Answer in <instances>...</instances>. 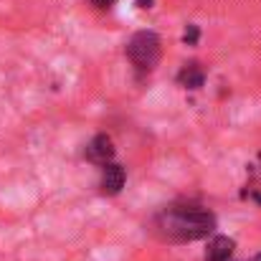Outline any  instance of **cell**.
Listing matches in <instances>:
<instances>
[{
    "label": "cell",
    "instance_id": "6da1fadb",
    "mask_svg": "<svg viewBox=\"0 0 261 261\" xmlns=\"http://www.w3.org/2000/svg\"><path fill=\"white\" fill-rule=\"evenodd\" d=\"M152 226L160 239L173 244H188L208 239L216 231V216L198 203H173L155 216Z\"/></svg>",
    "mask_w": 261,
    "mask_h": 261
},
{
    "label": "cell",
    "instance_id": "7a4b0ae2",
    "mask_svg": "<svg viewBox=\"0 0 261 261\" xmlns=\"http://www.w3.org/2000/svg\"><path fill=\"white\" fill-rule=\"evenodd\" d=\"M127 59L132 61V66L142 74L152 71L160 61V38L152 31H140L129 38L127 43Z\"/></svg>",
    "mask_w": 261,
    "mask_h": 261
},
{
    "label": "cell",
    "instance_id": "3957f363",
    "mask_svg": "<svg viewBox=\"0 0 261 261\" xmlns=\"http://www.w3.org/2000/svg\"><path fill=\"white\" fill-rule=\"evenodd\" d=\"M84 155H87L89 163H94L99 168L114 163V142H112V137L109 135H96L87 145V152Z\"/></svg>",
    "mask_w": 261,
    "mask_h": 261
},
{
    "label": "cell",
    "instance_id": "277c9868",
    "mask_svg": "<svg viewBox=\"0 0 261 261\" xmlns=\"http://www.w3.org/2000/svg\"><path fill=\"white\" fill-rule=\"evenodd\" d=\"M124 182H127V173H124V168L119 163H109V165L101 168V182H99V188H101L104 195H117L124 188Z\"/></svg>",
    "mask_w": 261,
    "mask_h": 261
},
{
    "label": "cell",
    "instance_id": "5b68a950",
    "mask_svg": "<svg viewBox=\"0 0 261 261\" xmlns=\"http://www.w3.org/2000/svg\"><path fill=\"white\" fill-rule=\"evenodd\" d=\"M233 249H236V241L228 239V236H213L208 241V249H205V261H231L233 259Z\"/></svg>",
    "mask_w": 261,
    "mask_h": 261
},
{
    "label": "cell",
    "instance_id": "8992f818",
    "mask_svg": "<svg viewBox=\"0 0 261 261\" xmlns=\"http://www.w3.org/2000/svg\"><path fill=\"white\" fill-rule=\"evenodd\" d=\"M244 195L261 205V155L246 168V188H244Z\"/></svg>",
    "mask_w": 261,
    "mask_h": 261
},
{
    "label": "cell",
    "instance_id": "52a82bcc",
    "mask_svg": "<svg viewBox=\"0 0 261 261\" xmlns=\"http://www.w3.org/2000/svg\"><path fill=\"white\" fill-rule=\"evenodd\" d=\"M177 82L185 89H200L203 82H205V71H203L200 64H185L182 71L177 74Z\"/></svg>",
    "mask_w": 261,
    "mask_h": 261
},
{
    "label": "cell",
    "instance_id": "ba28073f",
    "mask_svg": "<svg viewBox=\"0 0 261 261\" xmlns=\"http://www.w3.org/2000/svg\"><path fill=\"white\" fill-rule=\"evenodd\" d=\"M91 3H94V5H99V8H109L114 0H91Z\"/></svg>",
    "mask_w": 261,
    "mask_h": 261
},
{
    "label": "cell",
    "instance_id": "9c48e42d",
    "mask_svg": "<svg viewBox=\"0 0 261 261\" xmlns=\"http://www.w3.org/2000/svg\"><path fill=\"white\" fill-rule=\"evenodd\" d=\"M251 261H261V251H259V254H256V256H254V259H251Z\"/></svg>",
    "mask_w": 261,
    "mask_h": 261
}]
</instances>
